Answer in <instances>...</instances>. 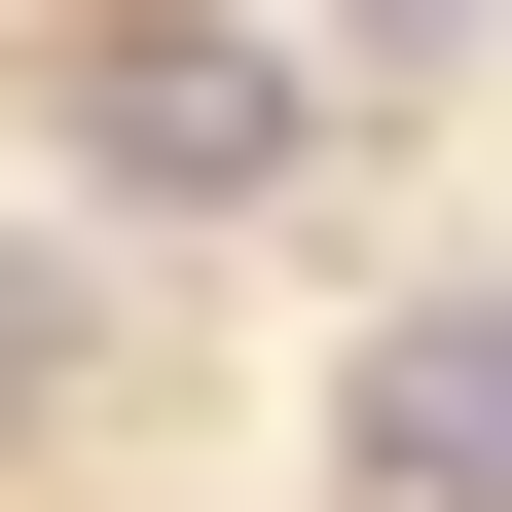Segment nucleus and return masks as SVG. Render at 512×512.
I'll return each mask as SVG.
<instances>
[{
    "label": "nucleus",
    "mask_w": 512,
    "mask_h": 512,
    "mask_svg": "<svg viewBox=\"0 0 512 512\" xmlns=\"http://www.w3.org/2000/svg\"><path fill=\"white\" fill-rule=\"evenodd\" d=\"M74 183H110V220H256V183H293V74L183 37V0H110V37H74Z\"/></svg>",
    "instance_id": "obj_1"
},
{
    "label": "nucleus",
    "mask_w": 512,
    "mask_h": 512,
    "mask_svg": "<svg viewBox=\"0 0 512 512\" xmlns=\"http://www.w3.org/2000/svg\"><path fill=\"white\" fill-rule=\"evenodd\" d=\"M330 476L366 512H512V293H403V330L330 366Z\"/></svg>",
    "instance_id": "obj_2"
},
{
    "label": "nucleus",
    "mask_w": 512,
    "mask_h": 512,
    "mask_svg": "<svg viewBox=\"0 0 512 512\" xmlns=\"http://www.w3.org/2000/svg\"><path fill=\"white\" fill-rule=\"evenodd\" d=\"M74 330H110V293H74V256H0V439H37V403H74Z\"/></svg>",
    "instance_id": "obj_3"
},
{
    "label": "nucleus",
    "mask_w": 512,
    "mask_h": 512,
    "mask_svg": "<svg viewBox=\"0 0 512 512\" xmlns=\"http://www.w3.org/2000/svg\"><path fill=\"white\" fill-rule=\"evenodd\" d=\"M439 37H476V0H366V74H439Z\"/></svg>",
    "instance_id": "obj_4"
}]
</instances>
